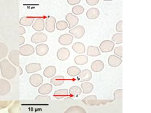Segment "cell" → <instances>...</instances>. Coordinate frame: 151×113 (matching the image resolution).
Here are the masks:
<instances>
[{"label": "cell", "mask_w": 151, "mask_h": 113, "mask_svg": "<svg viewBox=\"0 0 151 113\" xmlns=\"http://www.w3.org/2000/svg\"><path fill=\"white\" fill-rule=\"evenodd\" d=\"M0 70L1 75L7 80L14 78L17 73L16 67L7 59H3L0 62Z\"/></svg>", "instance_id": "obj_1"}, {"label": "cell", "mask_w": 151, "mask_h": 113, "mask_svg": "<svg viewBox=\"0 0 151 113\" xmlns=\"http://www.w3.org/2000/svg\"><path fill=\"white\" fill-rule=\"evenodd\" d=\"M82 101L88 106H99L101 105H106L108 102H112L113 100H98L96 96L92 95L84 98L82 100Z\"/></svg>", "instance_id": "obj_2"}, {"label": "cell", "mask_w": 151, "mask_h": 113, "mask_svg": "<svg viewBox=\"0 0 151 113\" xmlns=\"http://www.w3.org/2000/svg\"><path fill=\"white\" fill-rule=\"evenodd\" d=\"M9 59L12 64L18 67L19 74L21 75L23 73V70L19 66V54L18 50L14 49L10 51L9 54Z\"/></svg>", "instance_id": "obj_3"}, {"label": "cell", "mask_w": 151, "mask_h": 113, "mask_svg": "<svg viewBox=\"0 0 151 113\" xmlns=\"http://www.w3.org/2000/svg\"><path fill=\"white\" fill-rule=\"evenodd\" d=\"M11 90V85L6 79L0 78V96L7 95Z\"/></svg>", "instance_id": "obj_4"}, {"label": "cell", "mask_w": 151, "mask_h": 113, "mask_svg": "<svg viewBox=\"0 0 151 113\" xmlns=\"http://www.w3.org/2000/svg\"><path fill=\"white\" fill-rule=\"evenodd\" d=\"M19 54L22 56H30L35 52L34 48L30 44H24L19 48Z\"/></svg>", "instance_id": "obj_5"}, {"label": "cell", "mask_w": 151, "mask_h": 113, "mask_svg": "<svg viewBox=\"0 0 151 113\" xmlns=\"http://www.w3.org/2000/svg\"><path fill=\"white\" fill-rule=\"evenodd\" d=\"M115 43L110 40H104L100 44V51L103 52H109L113 51Z\"/></svg>", "instance_id": "obj_6"}, {"label": "cell", "mask_w": 151, "mask_h": 113, "mask_svg": "<svg viewBox=\"0 0 151 113\" xmlns=\"http://www.w3.org/2000/svg\"><path fill=\"white\" fill-rule=\"evenodd\" d=\"M70 34L73 35L76 38H81L85 34V29L83 26L79 25L75 26V28L70 29L69 31Z\"/></svg>", "instance_id": "obj_7"}, {"label": "cell", "mask_w": 151, "mask_h": 113, "mask_svg": "<svg viewBox=\"0 0 151 113\" xmlns=\"http://www.w3.org/2000/svg\"><path fill=\"white\" fill-rule=\"evenodd\" d=\"M47 40V36L45 33L37 32L35 33L31 37V41L33 43H40L45 42Z\"/></svg>", "instance_id": "obj_8"}, {"label": "cell", "mask_w": 151, "mask_h": 113, "mask_svg": "<svg viewBox=\"0 0 151 113\" xmlns=\"http://www.w3.org/2000/svg\"><path fill=\"white\" fill-rule=\"evenodd\" d=\"M29 82L32 86L38 87L42 83L43 78L39 74H34L30 77Z\"/></svg>", "instance_id": "obj_9"}, {"label": "cell", "mask_w": 151, "mask_h": 113, "mask_svg": "<svg viewBox=\"0 0 151 113\" xmlns=\"http://www.w3.org/2000/svg\"><path fill=\"white\" fill-rule=\"evenodd\" d=\"M56 18L53 17L49 16L46 20V30L48 32L52 33L55 31Z\"/></svg>", "instance_id": "obj_10"}, {"label": "cell", "mask_w": 151, "mask_h": 113, "mask_svg": "<svg viewBox=\"0 0 151 113\" xmlns=\"http://www.w3.org/2000/svg\"><path fill=\"white\" fill-rule=\"evenodd\" d=\"M73 40V37L70 33H65L61 35L58 38V42L63 46L70 45Z\"/></svg>", "instance_id": "obj_11"}, {"label": "cell", "mask_w": 151, "mask_h": 113, "mask_svg": "<svg viewBox=\"0 0 151 113\" xmlns=\"http://www.w3.org/2000/svg\"><path fill=\"white\" fill-rule=\"evenodd\" d=\"M70 55V51H69L68 49L66 48H61L59 49L57 51V58L59 60L61 61H66L68 60L69 57V56Z\"/></svg>", "instance_id": "obj_12"}, {"label": "cell", "mask_w": 151, "mask_h": 113, "mask_svg": "<svg viewBox=\"0 0 151 113\" xmlns=\"http://www.w3.org/2000/svg\"><path fill=\"white\" fill-rule=\"evenodd\" d=\"M92 77V74L91 71L88 69L83 70L78 77V81L81 82H86L89 81Z\"/></svg>", "instance_id": "obj_13"}, {"label": "cell", "mask_w": 151, "mask_h": 113, "mask_svg": "<svg viewBox=\"0 0 151 113\" xmlns=\"http://www.w3.org/2000/svg\"><path fill=\"white\" fill-rule=\"evenodd\" d=\"M66 20L69 24L68 28L69 29L76 26L79 22L78 18L71 13H69L66 15Z\"/></svg>", "instance_id": "obj_14"}, {"label": "cell", "mask_w": 151, "mask_h": 113, "mask_svg": "<svg viewBox=\"0 0 151 113\" xmlns=\"http://www.w3.org/2000/svg\"><path fill=\"white\" fill-rule=\"evenodd\" d=\"M33 29L38 32L42 31L45 29V20L42 17H38L37 18L35 21H34V23L32 26Z\"/></svg>", "instance_id": "obj_15"}, {"label": "cell", "mask_w": 151, "mask_h": 113, "mask_svg": "<svg viewBox=\"0 0 151 113\" xmlns=\"http://www.w3.org/2000/svg\"><path fill=\"white\" fill-rule=\"evenodd\" d=\"M104 64L103 62L100 60L94 61L91 64V70L95 72H100L104 70Z\"/></svg>", "instance_id": "obj_16"}, {"label": "cell", "mask_w": 151, "mask_h": 113, "mask_svg": "<svg viewBox=\"0 0 151 113\" xmlns=\"http://www.w3.org/2000/svg\"><path fill=\"white\" fill-rule=\"evenodd\" d=\"M41 70V65L40 63H32L26 66V71L27 73H34L39 71Z\"/></svg>", "instance_id": "obj_17"}, {"label": "cell", "mask_w": 151, "mask_h": 113, "mask_svg": "<svg viewBox=\"0 0 151 113\" xmlns=\"http://www.w3.org/2000/svg\"><path fill=\"white\" fill-rule=\"evenodd\" d=\"M53 89L52 85L50 83H45L42 85L38 89V93L41 95L49 94Z\"/></svg>", "instance_id": "obj_18"}, {"label": "cell", "mask_w": 151, "mask_h": 113, "mask_svg": "<svg viewBox=\"0 0 151 113\" xmlns=\"http://www.w3.org/2000/svg\"><path fill=\"white\" fill-rule=\"evenodd\" d=\"M122 59L116 55H111L108 58V64L111 67H118L122 64Z\"/></svg>", "instance_id": "obj_19"}, {"label": "cell", "mask_w": 151, "mask_h": 113, "mask_svg": "<svg viewBox=\"0 0 151 113\" xmlns=\"http://www.w3.org/2000/svg\"><path fill=\"white\" fill-rule=\"evenodd\" d=\"M36 52L39 56H44L49 51V47L46 44H40L36 46Z\"/></svg>", "instance_id": "obj_20"}, {"label": "cell", "mask_w": 151, "mask_h": 113, "mask_svg": "<svg viewBox=\"0 0 151 113\" xmlns=\"http://www.w3.org/2000/svg\"><path fill=\"white\" fill-rule=\"evenodd\" d=\"M64 113H87V112L81 106L73 105L69 107Z\"/></svg>", "instance_id": "obj_21"}, {"label": "cell", "mask_w": 151, "mask_h": 113, "mask_svg": "<svg viewBox=\"0 0 151 113\" xmlns=\"http://www.w3.org/2000/svg\"><path fill=\"white\" fill-rule=\"evenodd\" d=\"M100 16V10L95 7L89 9L86 12V17L90 20H95Z\"/></svg>", "instance_id": "obj_22"}, {"label": "cell", "mask_w": 151, "mask_h": 113, "mask_svg": "<svg viewBox=\"0 0 151 113\" xmlns=\"http://www.w3.org/2000/svg\"><path fill=\"white\" fill-rule=\"evenodd\" d=\"M8 113H21L20 101H14L10 104L8 109Z\"/></svg>", "instance_id": "obj_23"}, {"label": "cell", "mask_w": 151, "mask_h": 113, "mask_svg": "<svg viewBox=\"0 0 151 113\" xmlns=\"http://www.w3.org/2000/svg\"><path fill=\"white\" fill-rule=\"evenodd\" d=\"M35 19V18L34 17H23L19 20V24L21 26L29 27L33 24Z\"/></svg>", "instance_id": "obj_24"}, {"label": "cell", "mask_w": 151, "mask_h": 113, "mask_svg": "<svg viewBox=\"0 0 151 113\" xmlns=\"http://www.w3.org/2000/svg\"><path fill=\"white\" fill-rule=\"evenodd\" d=\"M81 88L82 89V92L84 94H87L91 93L93 89V85L90 82H83L81 84Z\"/></svg>", "instance_id": "obj_25"}, {"label": "cell", "mask_w": 151, "mask_h": 113, "mask_svg": "<svg viewBox=\"0 0 151 113\" xmlns=\"http://www.w3.org/2000/svg\"><path fill=\"white\" fill-rule=\"evenodd\" d=\"M57 69L54 66H49L46 67L43 72V74L47 78H51L56 74Z\"/></svg>", "instance_id": "obj_26"}, {"label": "cell", "mask_w": 151, "mask_h": 113, "mask_svg": "<svg viewBox=\"0 0 151 113\" xmlns=\"http://www.w3.org/2000/svg\"><path fill=\"white\" fill-rule=\"evenodd\" d=\"M64 81H65V78H64V76L58 75L51 78L50 83L52 85L55 86H59L62 85L64 83Z\"/></svg>", "instance_id": "obj_27"}, {"label": "cell", "mask_w": 151, "mask_h": 113, "mask_svg": "<svg viewBox=\"0 0 151 113\" xmlns=\"http://www.w3.org/2000/svg\"><path fill=\"white\" fill-rule=\"evenodd\" d=\"M68 96V90L67 89H58L54 92L53 96L57 99H63Z\"/></svg>", "instance_id": "obj_28"}, {"label": "cell", "mask_w": 151, "mask_h": 113, "mask_svg": "<svg viewBox=\"0 0 151 113\" xmlns=\"http://www.w3.org/2000/svg\"><path fill=\"white\" fill-rule=\"evenodd\" d=\"M73 50L77 54H83L86 51L84 44L81 42H77L73 44Z\"/></svg>", "instance_id": "obj_29"}, {"label": "cell", "mask_w": 151, "mask_h": 113, "mask_svg": "<svg viewBox=\"0 0 151 113\" xmlns=\"http://www.w3.org/2000/svg\"><path fill=\"white\" fill-rule=\"evenodd\" d=\"M74 62L77 65H84L88 62V56L84 55H77L75 57Z\"/></svg>", "instance_id": "obj_30"}, {"label": "cell", "mask_w": 151, "mask_h": 113, "mask_svg": "<svg viewBox=\"0 0 151 113\" xmlns=\"http://www.w3.org/2000/svg\"><path fill=\"white\" fill-rule=\"evenodd\" d=\"M101 52L99 48L96 46H90L88 48L87 55L91 56H97L100 55Z\"/></svg>", "instance_id": "obj_31"}, {"label": "cell", "mask_w": 151, "mask_h": 113, "mask_svg": "<svg viewBox=\"0 0 151 113\" xmlns=\"http://www.w3.org/2000/svg\"><path fill=\"white\" fill-rule=\"evenodd\" d=\"M82 93L81 88L78 86H73L69 89V94L74 97L80 96Z\"/></svg>", "instance_id": "obj_32"}, {"label": "cell", "mask_w": 151, "mask_h": 113, "mask_svg": "<svg viewBox=\"0 0 151 113\" xmlns=\"http://www.w3.org/2000/svg\"><path fill=\"white\" fill-rule=\"evenodd\" d=\"M35 100L37 102L39 103V104H47L50 101L51 98L50 96H47V95H40V96H38L37 97H36Z\"/></svg>", "instance_id": "obj_33"}, {"label": "cell", "mask_w": 151, "mask_h": 113, "mask_svg": "<svg viewBox=\"0 0 151 113\" xmlns=\"http://www.w3.org/2000/svg\"><path fill=\"white\" fill-rule=\"evenodd\" d=\"M81 71L77 66H70L67 70V72L70 77H76L80 75Z\"/></svg>", "instance_id": "obj_34"}, {"label": "cell", "mask_w": 151, "mask_h": 113, "mask_svg": "<svg viewBox=\"0 0 151 113\" xmlns=\"http://www.w3.org/2000/svg\"><path fill=\"white\" fill-rule=\"evenodd\" d=\"M9 52V49L6 45L0 42V60L3 59L7 56Z\"/></svg>", "instance_id": "obj_35"}, {"label": "cell", "mask_w": 151, "mask_h": 113, "mask_svg": "<svg viewBox=\"0 0 151 113\" xmlns=\"http://www.w3.org/2000/svg\"><path fill=\"white\" fill-rule=\"evenodd\" d=\"M112 41L117 44L123 43V34L122 33H117L114 34L112 38Z\"/></svg>", "instance_id": "obj_36"}, {"label": "cell", "mask_w": 151, "mask_h": 113, "mask_svg": "<svg viewBox=\"0 0 151 113\" xmlns=\"http://www.w3.org/2000/svg\"><path fill=\"white\" fill-rule=\"evenodd\" d=\"M68 28V22L65 21H59L56 23V28L58 30H66Z\"/></svg>", "instance_id": "obj_37"}, {"label": "cell", "mask_w": 151, "mask_h": 113, "mask_svg": "<svg viewBox=\"0 0 151 113\" xmlns=\"http://www.w3.org/2000/svg\"><path fill=\"white\" fill-rule=\"evenodd\" d=\"M72 12L75 15H81L84 12V8L80 5L75 6L72 8Z\"/></svg>", "instance_id": "obj_38"}, {"label": "cell", "mask_w": 151, "mask_h": 113, "mask_svg": "<svg viewBox=\"0 0 151 113\" xmlns=\"http://www.w3.org/2000/svg\"><path fill=\"white\" fill-rule=\"evenodd\" d=\"M114 54L116 56H118L120 58H122L123 57V46H118L116 48H115L114 49Z\"/></svg>", "instance_id": "obj_39"}, {"label": "cell", "mask_w": 151, "mask_h": 113, "mask_svg": "<svg viewBox=\"0 0 151 113\" xmlns=\"http://www.w3.org/2000/svg\"><path fill=\"white\" fill-rule=\"evenodd\" d=\"M122 93H123V90L122 89H116L114 93V100H119V99H122Z\"/></svg>", "instance_id": "obj_40"}, {"label": "cell", "mask_w": 151, "mask_h": 113, "mask_svg": "<svg viewBox=\"0 0 151 113\" xmlns=\"http://www.w3.org/2000/svg\"><path fill=\"white\" fill-rule=\"evenodd\" d=\"M12 103V101L10 100H1L0 101V109H3L9 106Z\"/></svg>", "instance_id": "obj_41"}, {"label": "cell", "mask_w": 151, "mask_h": 113, "mask_svg": "<svg viewBox=\"0 0 151 113\" xmlns=\"http://www.w3.org/2000/svg\"><path fill=\"white\" fill-rule=\"evenodd\" d=\"M116 30L119 33L123 32V21L120 20L116 25Z\"/></svg>", "instance_id": "obj_42"}, {"label": "cell", "mask_w": 151, "mask_h": 113, "mask_svg": "<svg viewBox=\"0 0 151 113\" xmlns=\"http://www.w3.org/2000/svg\"><path fill=\"white\" fill-rule=\"evenodd\" d=\"M99 2V0H86V3L90 6H95L98 4Z\"/></svg>", "instance_id": "obj_43"}, {"label": "cell", "mask_w": 151, "mask_h": 113, "mask_svg": "<svg viewBox=\"0 0 151 113\" xmlns=\"http://www.w3.org/2000/svg\"><path fill=\"white\" fill-rule=\"evenodd\" d=\"M18 29V33L19 35H23V34H24V33H26V29L23 26H19Z\"/></svg>", "instance_id": "obj_44"}, {"label": "cell", "mask_w": 151, "mask_h": 113, "mask_svg": "<svg viewBox=\"0 0 151 113\" xmlns=\"http://www.w3.org/2000/svg\"><path fill=\"white\" fill-rule=\"evenodd\" d=\"M81 0H68V3L70 5H75L80 3Z\"/></svg>", "instance_id": "obj_45"}, {"label": "cell", "mask_w": 151, "mask_h": 113, "mask_svg": "<svg viewBox=\"0 0 151 113\" xmlns=\"http://www.w3.org/2000/svg\"><path fill=\"white\" fill-rule=\"evenodd\" d=\"M18 41H19V46H21V45H23L24 43L25 38L23 36H19Z\"/></svg>", "instance_id": "obj_46"}]
</instances>
